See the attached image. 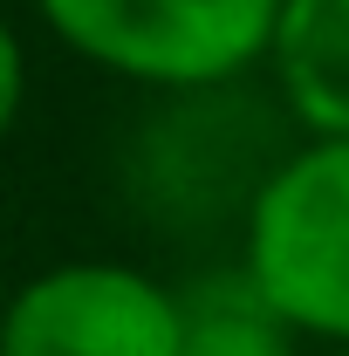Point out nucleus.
Wrapping results in <instances>:
<instances>
[{
	"instance_id": "1",
	"label": "nucleus",
	"mask_w": 349,
	"mask_h": 356,
	"mask_svg": "<svg viewBox=\"0 0 349 356\" xmlns=\"http://www.w3.org/2000/svg\"><path fill=\"white\" fill-rule=\"evenodd\" d=\"M240 274L302 343H349V137H302L254 185Z\"/></svg>"
},
{
	"instance_id": "2",
	"label": "nucleus",
	"mask_w": 349,
	"mask_h": 356,
	"mask_svg": "<svg viewBox=\"0 0 349 356\" xmlns=\"http://www.w3.org/2000/svg\"><path fill=\"white\" fill-rule=\"evenodd\" d=\"M35 14L89 69L199 96L267 62L281 0H35Z\"/></svg>"
},
{
	"instance_id": "3",
	"label": "nucleus",
	"mask_w": 349,
	"mask_h": 356,
	"mask_svg": "<svg viewBox=\"0 0 349 356\" xmlns=\"http://www.w3.org/2000/svg\"><path fill=\"white\" fill-rule=\"evenodd\" d=\"M0 356H178V288L131 261H55L7 288Z\"/></svg>"
},
{
	"instance_id": "4",
	"label": "nucleus",
	"mask_w": 349,
	"mask_h": 356,
	"mask_svg": "<svg viewBox=\"0 0 349 356\" xmlns=\"http://www.w3.org/2000/svg\"><path fill=\"white\" fill-rule=\"evenodd\" d=\"M267 69L308 137H349V0H281Z\"/></svg>"
},
{
	"instance_id": "5",
	"label": "nucleus",
	"mask_w": 349,
	"mask_h": 356,
	"mask_svg": "<svg viewBox=\"0 0 349 356\" xmlns=\"http://www.w3.org/2000/svg\"><path fill=\"white\" fill-rule=\"evenodd\" d=\"M178 356H302V336L233 267L178 288Z\"/></svg>"
},
{
	"instance_id": "6",
	"label": "nucleus",
	"mask_w": 349,
	"mask_h": 356,
	"mask_svg": "<svg viewBox=\"0 0 349 356\" xmlns=\"http://www.w3.org/2000/svg\"><path fill=\"white\" fill-rule=\"evenodd\" d=\"M21 103H28V48L14 35V21L0 14V137L21 124Z\"/></svg>"
},
{
	"instance_id": "7",
	"label": "nucleus",
	"mask_w": 349,
	"mask_h": 356,
	"mask_svg": "<svg viewBox=\"0 0 349 356\" xmlns=\"http://www.w3.org/2000/svg\"><path fill=\"white\" fill-rule=\"evenodd\" d=\"M7 288H14V281H7V247H0V302H7Z\"/></svg>"
},
{
	"instance_id": "8",
	"label": "nucleus",
	"mask_w": 349,
	"mask_h": 356,
	"mask_svg": "<svg viewBox=\"0 0 349 356\" xmlns=\"http://www.w3.org/2000/svg\"><path fill=\"white\" fill-rule=\"evenodd\" d=\"M322 356H349V343H343V350H322Z\"/></svg>"
}]
</instances>
